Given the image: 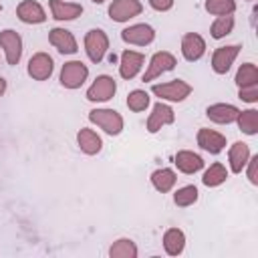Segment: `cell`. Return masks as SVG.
<instances>
[{"label":"cell","instance_id":"26","mask_svg":"<svg viewBox=\"0 0 258 258\" xmlns=\"http://www.w3.org/2000/svg\"><path fill=\"white\" fill-rule=\"evenodd\" d=\"M137 254H139L137 244L131 238H119L109 248V256L111 258H137Z\"/></svg>","mask_w":258,"mask_h":258},{"label":"cell","instance_id":"25","mask_svg":"<svg viewBox=\"0 0 258 258\" xmlns=\"http://www.w3.org/2000/svg\"><path fill=\"white\" fill-rule=\"evenodd\" d=\"M226 179H228V169H226V165L220 163V161L212 163V165L204 171V175H202V183H204L206 187H218V185H222Z\"/></svg>","mask_w":258,"mask_h":258},{"label":"cell","instance_id":"8","mask_svg":"<svg viewBox=\"0 0 258 258\" xmlns=\"http://www.w3.org/2000/svg\"><path fill=\"white\" fill-rule=\"evenodd\" d=\"M143 12L141 0H113L109 4V18L113 22H129Z\"/></svg>","mask_w":258,"mask_h":258},{"label":"cell","instance_id":"37","mask_svg":"<svg viewBox=\"0 0 258 258\" xmlns=\"http://www.w3.org/2000/svg\"><path fill=\"white\" fill-rule=\"evenodd\" d=\"M91 2H93V4H103L105 0H91Z\"/></svg>","mask_w":258,"mask_h":258},{"label":"cell","instance_id":"6","mask_svg":"<svg viewBox=\"0 0 258 258\" xmlns=\"http://www.w3.org/2000/svg\"><path fill=\"white\" fill-rule=\"evenodd\" d=\"M175 64H177V58H175L171 52L159 50V52H155V54L149 58V64H147V69H145V73H143V81L149 83V81L161 77L163 73L173 71Z\"/></svg>","mask_w":258,"mask_h":258},{"label":"cell","instance_id":"15","mask_svg":"<svg viewBox=\"0 0 258 258\" xmlns=\"http://www.w3.org/2000/svg\"><path fill=\"white\" fill-rule=\"evenodd\" d=\"M173 121H175L173 109H171L167 103L159 101V103L153 105V109H151V113H149V117H147V131H149V133H157L161 127L171 125Z\"/></svg>","mask_w":258,"mask_h":258},{"label":"cell","instance_id":"17","mask_svg":"<svg viewBox=\"0 0 258 258\" xmlns=\"http://www.w3.org/2000/svg\"><path fill=\"white\" fill-rule=\"evenodd\" d=\"M16 16L24 24H42L46 20V12L36 0H22L16 6Z\"/></svg>","mask_w":258,"mask_h":258},{"label":"cell","instance_id":"38","mask_svg":"<svg viewBox=\"0 0 258 258\" xmlns=\"http://www.w3.org/2000/svg\"><path fill=\"white\" fill-rule=\"evenodd\" d=\"M0 12H2V4H0Z\"/></svg>","mask_w":258,"mask_h":258},{"label":"cell","instance_id":"27","mask_svg":"<svg viewBox=\"0 0 258 258\" xmlns=\"http://www.w3.org/2000/svg\"><path fill=\"white\" fill-rule=\"evenodd\" d=\"M236 123L244 135H256L258 133V111L256 109H244L238 113Z\"/></svg>","mask_w":258,"mask_h":258},{"label":"cell","instance_id":"19","mask_svg":"<svg viewBox=\"0 0 258 258\" xmlns=\"http://www.w3.org/2000/svg\"><path fill=\"white\" fill-rule=\"evenodd\" d=\"M240 109L232 103H214L206 109V117L218 125H228V123H234L236 117H238Z\"/></svg>","mask_w":258,"mask_h":258},{"label":"cell","instance_id":"29","mask_svg":"<svg viewBox=\"0 0 258 258\" xmlns=\"http://www.w3.org/2000/svg\"><path fill=\"white\" fill-rule=\"evenodd\" d=\"M198 198H200V191H198L196 185H183V187L175 189V194H173V204H175L177 208H189V206H194V204L198 202Z\"/></svg>","mask_w":258,"mask_h":258},{"label":"cell","instance_id":"2","mask_svg":"<svg viewBox=\"0 0 258 258\" xmlns=\"http://www.w3.org/2000/svg\"><path fill=\"white\" fill-rule=\"evenodd\" d=\"M89 121L93 125H97L99 129H103L107 135H119L123 131V117L121 113H117L115 109H93L89 111Z\"/></svg>","mask_w":258,"mask_h":258},{"label":"cell","instance_id":"12","mask_svg":"<svg viewBox=\"0 0 258 258\" xmlns=\"http://www.w3.org/2000/svg\"><path fill=\"white\" fill-rule=\"evenodd\" d=\"M48 42L60 54H75L79 50V44H77V38L73 36V32L67 28H60V26H54L48 30Z\"/></svg>","mask_w":258,"mask_h":258},{"label":"cell","instance_id":"3","mask_svg":"<svg viewBox=\"0 0 258 258\" xmlns=\"http://www.w3.org/2000/svg\"><path fill=\"white\" fill-rule=\"evenodd\" d=\"M109 50V36L101 28H91L85 34V52L91 62L99 64Z\"/></svg>","mask_w":258,"mask_h":258},{"label":"cell","instance_id":"32","mask_svg":"<svg viewBox=\"0 0 258 258\" xmlns=\"http://www.w3.org/2000/svg\"><path fill=\"white\" fill-rule=\"evenodd\" d=\"M127 107L133 113H143L149 107V93L143 89H133L127 95Z\"/></svg>","mask_w":258,"mask_h":258},{"label":"cell","instance_id":"9","mask_svg":"<svg viewBox=\"0 0 258 258\" xmlns=\"http://www.w3.org/2000/svg\"><path fill=\"white\" fill-rule=\"evenodd\" d=\"M153 38H155V30H153V26H149L145 22L131 24L121 30V40L127 44H133V46H147L153 42Z\"/></svg>","mask_w":258,"mask_h":258},{"label":"cell","instance_id":"14","mask_svg":"<svg viewBox=\"0 0 258 258\" xmlns=\"http://www.w3.org/2000/svg\"><path fill=\"white\" fill-rule=\"evenodd\" d=\"M143 62H145V54L143 52L125 48L121 52V60H119V75H121V79H125V81L135 79L137 73L141 71Z\"/></svg>","mask_w":258,"mask_h":258},{"label":"cell","instance_id":"30","mask_svg":"<svg viewBox=\"0 0 258 258\" xmlns=\"http://www.w3.org/2000/svg\"><path fill=\"white\" fill-rule=\"evenodd\" d=\"M204 8L212 16H228L236 12V0H206Z\"/></svg>","mask_w":258,"mask_h":258},{"label":"cell","instance_id":"16","mask_svg":"<svg viewBox=\"0 0 258 258\" xmlns=\"http://www.w3.org/2000/svg\"><path fill=\"white\" fill-rule=\"evenodd\" d=\"M196 141H198L200 149H204V151H208L212 155H218V153H222L226 149V137L222 133L214 131V129H208V127H202L198 131Z\"/></svg>","mask_w":258,"mask_h":258},{"label":"cell","instance_id":"31","mask_svg":"<svg viewBox=\"0 0 258 258\" xmlns=\"http://www.w3.org/2000/svg\"><path fill=\"white\" fill-rule=\"evenodd\" d=\"M232 30H234V16L232 14H228V16H216V20L210 26V34L216 40L228 36Z\"/></svg>","mask_w":258,"mask_h":258},{"label":"cell","instance_id":"20","mask_svg":"<svg viewBox=\"0 0 258 258\" xmlns=\"http://www.w3.org/2000/svg\"><path fill=\"white\" fill-rule=\"evenodd\" d=\"M173 163H175V167H177L181 173H185V175H191V173H198L200 169H204V159H202V155H198V153H194V151H189V149L177 151L175 157H173Z\"/></svg>","mask_w":258,"mask_h":258},{"label":"cell","instance_id":"33","mask_svg":"<svg viewBox=\"0 0 258 258\" xmlns=\"http://www.w3.org/2000/svg\"><path fill=\"white\" fill-rule=\"evenodd\" d=\"M238 97H240L244 103H256V101H258V85L240 87V89H238Z\"/></svg>","mask_w":258,"mask_h":258},{"label":"cell","instance_id":"21","mask_svg":"<svg viewBox=\"0 0 258 258\" xmlns=\"http://www.w3.org/2000/svg\"><path fill=\"white\" fill-rule=\"evenodd\" d=\"M250 159V147L244 141H236L234 145H230L228 149V163H230V171L232 173H242V169L246 167Z\"/></svg>","mask_w":258,"mask_h":258},{"label":"cell","instance_id":"4","mask_svg":"<svg viewBox=\"0 0 258 258\" xmlns=\"http://www.w3.org/2000/svg\"><path fill=\"white\" fill-rule=\"evenodd\" d=\"M87 77H89V67L85 62H81V60H69V62L62 64L58 81H60V85L64 89H71L73 91V89H79L87 81Z\"/></svg>","mask_w":258,"mask_h":258},{"label":"cell","instance_id":"5","mask_svg":"<svg viewBox=\"0 0 258 258\" xmlns=\"http://www.w3.org/2000/svg\"><path fill=\"white\" fill-rule=\"evenodd\" d=\"M115 93H117V83H115V79L109 77V75H99V77L91 83V87L87 89V95H85V97H87V101H91V103H105V101L113 99Z\"/></svg>","mask_w":258,"mask_h":258},{"label":"cell","instance_id":"34","mask_svg":"<svg viewBox=\"0 0 258 258\" xmlns=\"http://www.w3.org/2000/svg\"><path fill=\"white\" fill-rule=\"evenodd\" d=\"M246 167H248V179H250V183L252 185H258V155H250V159H248V163H246Z\"/></svg>","mask_w":258,"mask_h":258},{"label":"cell","instance_id":"18","mask_svg":"<svg viewBox=\"0 0 258 258\" xmlns=\"http://www.w3.org/2000/svg\"><path fill=\"white\" fill-rule=\"evenodd\" d=\"M48 8L54 20L58 22H67V20H75L83 14V6L79 2H67V0H48Z\"/></svg>","mask_w":258,"mask_h":258},{"label":"cell","instance_id":"35","mask_svg":"<svg viewBox=\"0 0 258 258\" xmlns=\"http://www.w3.org/2000/svg\"><path fill=\"white\" fill-rule=\"evenodd\" d=\"M147 2H149V6H151L153 10H157V12H167V10L173 8V2H175V0H147Z\"/></svg>","mask_w":258,"mask_h":258},{"label":"cell","instance_id":"36","mask_svg":"<svg viewBox=\"0 0 258 258\" xmlns=\"http://www.w3.org/2000/svg\"><path fill=\"white\" fill-rule=\"evenodd\" d=\"M6 93V79L4 77H0V97Z\"/></svg>","mask_w":258,"mask_h":258},{"label":"cell","instance_id":"28","mask_svg":"<svg viewBox=\"0 0 258 258\" xmlns=\"http://www.w3.org/2000/svg\"><path fill=\"white\" fill-rule=\"evenodd\" d=\"M238 89L240 87H250V85H258V69L254 62H244L240 64V69L236 71V77H234Z\"/></svg>","mask_w":258,"mask_h":258},{"label":"cell","instance_id":"13","mask_svg":"<svg viewBox=\"0 0 258 258\" xmlns=\"http://www.w3.org/2000/svg\"><path fill=\"white\" fill-rule=\"evenodd\" d=\"M206 54V40L198 32H185L181 36V56L187 62H196Z\"/></svg>","mask_w":258,"mask_h":258},{"label":"cell","instance_id":"24","mask_svg":"<svg viewBox=\"0 0 258 258\" xmlns=\"http://www.w3.org/2000/svg\"><path fill=\"white\" fill-rule=\"evenodd\" d=\"M185 248V234L179 228H167L163 232V250L169 256H179Z\"/></svg>","mask_w":258,"mask_h":258},{"label":"cell","instance_id":"11","mask_svg":"<svg viewBox=\"0 0 258 258\" xmlns=\"http://www.w3.org/2000/svg\"><path fill=\"white\" fill-rule=\"evenodd\" d=\"M242 46L240 44H226V46H218L212 54V71L216 75H226L230 71V67L234 64L236 56L240 54Z\"/></svg>","mask_w":258,"mask_h":258},{"label":"cell","instance_id":"7","mask_svg":"<svg viewBox=\"0 0 258 258\" xmlns=\"http://www.w3.org/2000/svg\"><path fill=\"white\" fill-rule=\"evenodd\" d=\"M0 48L4 50V58L8 64H18L22 58V36L12 28L0 30Z\"/></svg>","mask_w":258,"mask_h":258},{"label":"cell","instance_id":"1","mask_svg":"<svg viewBox=\"0 0 258 258\" xmlns=\"http://www.w3.org/2000/svg\"><path fill=\"white\" fill-rule=\"evenodd\" d=\"M151 93L155 97H159L161 101H169V103H181L191 95V85L181 81V79H173L167 83H157L151 87Z\"/></svg>","mask_w":258,"mask_h":258},{"label":"cell","instance_id":"10","mask_svg":"<svg viewBox=\"0 0 258 258\" xmlns=\"http://www.w3.org/2000/svg\"><path fill=\"white\" fill-rule=\"evenodd\" d=\"M52 71H54L52 56L48 52H42V50L40 52H34L30 56L28 64H26V73L34 81H46V79H50Z\"/></svg>","mask_w":258,"mask_h":258},{"label":"cell","instance_id":"22","mask_svg":"<svg viewBox=\"0 0 258 258\" xmlns=\"http://www.w3.org/2000/svg\"><path fill=\"white\" fill-rule=\"evenodd\" d=\"M77 143H79L81 151L87 153V155H97V153L103 149V139H101V135H99L97 131L89 129V127L79 129V133H77Z\"/></svg>","mask_w":258,"mask_h":258},{"label":"cell","instance_id":"23","mask_svg":"<svg viewBox=\"0 0 258 258\" xmlns=\"http://www.w3.org/2000/svg\"><path fill=\"white\" fill-rule=\"evenodd\" d=\"M149 181H151V185H153L159 194H167V191L173 189V185H175V181H177V175H175V171H173L171 167H159V169H155V171L151 173Z\"/></svg>","mask_w":258,"mask_h":258}]
</instances>
